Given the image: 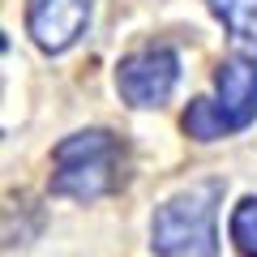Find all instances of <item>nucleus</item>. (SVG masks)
Listing matches in <instances>:
<instances>
[{
	"mask_svg": "<svg viewBox=\"0 0 257 257\" xmlns=\"http://www.w3.org/2000/svg\"><path fill=\"white\" fill-rule=\"evenodd\" d=\"M128 142L111 128H77L52 146V197L99 202L128 184Z\"/></svg>",
	"mask_w": 257,
	"mask_h": 257,
	"instance_id": "f257e3e1",
	"label": "nucleus"
},
{
	"mask_svg": "<svg viewBox=\"0 0 257 257\" xmlns=\"http://www.w3.org/2000/svg\"><path fill=\"white\" fill-rule=\"evenodd\" d=\"M227 180L210 176L172 193L150 219V253L155 257H219V206Z\"/></svg>",
	"mask_w": 257,
	"mask_h": 257,
	"instance_id": "f03ea898",
	"label": "nucleus"
},
{
	"mask_svg": "<svg viewBox=\"0 0 257 257\" xmlns=\"http://www.w3.org/2000/svg\"><path fill=\"white\" fill-rule=\"evenodd\" d=\"M257 120V60L253 56H223L214 64V94L193 99L180 116V128L193 142H219L244 133Z\"/></svg>",
	"mask_w": 257,
	"mask_h": 257,
	"instance_id": "7ed1b4c3",
	"label": "nucleus"
},
{
	"mask_svg": "<svg viewBox=\"0 0 257 257\" xmlns=\"http://www.w3.org/2000/svg\"><path fill=\"white\" fill-rule=\"evenodd\" d=\"M176 86H180V52L167 43L138 47V52L120 56V64H116V90L138 111L163 107L176 94Z\"/></svg>",
	"mask_w": 257,
	"mask_h": 257,
	"instance_id": "20e7f679",
	"label": "nucleus"
},
{
	"mask_svg": "<svg viewBox=\"0 0 257 257\" xmlns=\"http://www.w3.org/2000/svg\"><path fill=\"white\" fill-rule=\"evenodd\" d=\"M90 0H26V35L39 52L60 56L90 30Z\"/></svg>",
	"mask_w": 257,
	"mask_h": 257,
	"instance_id": "39448f33",
	"label": "nucleus"
},
{
	"mask_svg": "<svg viewBox=\"0 0 257 257\" xmlns=\"http://www.w3.org/2000/svg\"><path fill=\"white\" fill-rule=\"evenodd\" d=\"M206 9L244 47H257V0H206Z\"/></svg>",
	"mask_w": 257,
	"mask_h": 257,
	"instance_id": "423d86ee",
	"label": "nucleus"
},
{
	"mask_svg": "<svg viewBox=\"0 0 257 257\" xmlns=\"http://www.w3.org/2000/svg\"><path fill=\"white\" fill-rule=\"evenodd\" d=\"M227 236H231V244H236L240 257H257V193H248V197L236 202Z\"/></svg>",
	"mask_w": 257,
	"mask_h": 257,
	"instance_id": "0eeeda50",
	"label": "nucleus"
},
{
	"mask_svg": "<svg viewBox=\"0 0 257 257\" xmlns=\"http://www.w3.org/2000/svg\"><path fill=\"white\" fill-rule=\"evenodd\" d=\"M5 47H9V43H5V35H0V52H5Z\"/></svg>",
	"mask_w": 257,
	"mask_h": 257,
	"instance_id": "6e6552de",
	"label": "nucleus"
}]
</instances>
